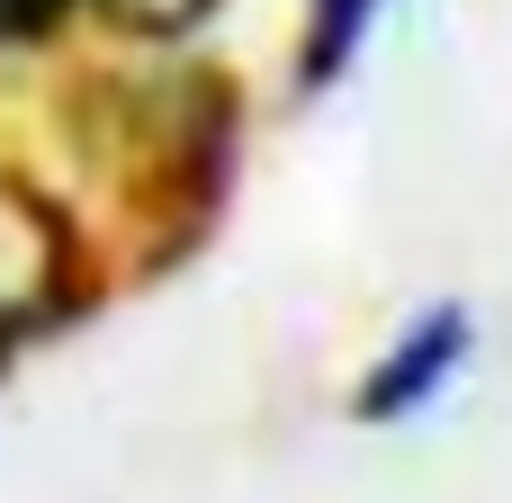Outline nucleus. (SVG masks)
Returning a JSON list of instances; mask_svg holds the SVG:
<instances>
[{
  "label": "nucleus",
  "mask_w": 512,
  "mask_h": 503,
  "mask_svg": "<svg viewBox=\"0 0 512 503\" xmlns=\"http://www.w3.org/2000/svg\"><path fill=\"white\" fill-rule=\"evenodd\" d=\"M468 351H477V315H468V306H423V315L387 342V360L360 378L351 414H360V423H405V414H423V405L468 369Z\"/></svg>",
  "instance_id": "nucleus-1"
},
{
  "label": "nucleus",
  "mask_w": 512,
  "mask_h": 503,
  "mask_svg": "<svg viewBox=\"0 0 512 503\" xmlns=\"http://www.w3.org/2000/svg\"><path fill=\"white\" fill-rule=\"evenodd\" d=\"M387 0H306V45H297V81L306 90H333L351 72V54L369 45Z\"/></svg>",
  "instance_id": "nucleus-2"
},
{
  "label": "nucleus",
  "mask_w": 512,
  "mask_h": 503,
  "mask_svg": "<svg viewBox=\"0 0 512 503\" xmlns=\"http://www.w3.org/2000/svg\"><path fill=\"white\" fill-rule=\"evenodd\" d=\"M117 27H198L216 0H99Z\"/></svg>",
  "instance_id": "nucleus-3"
},
{
  "label": "nucleus",
  "mask_w": 512,
  "mask_h": 503,
  "mask_svg": "<svg viewBox=\"0 0 512 503\" xmlns=\"http://www.w3.org/2000/svg\"><path fill=\"white\" fill-rule=\"evenodd\" d=\"M72 18V0H0V45H36Z\"/></svg>",
  "instance_id": "nucleus-4"
}]
</instances>
